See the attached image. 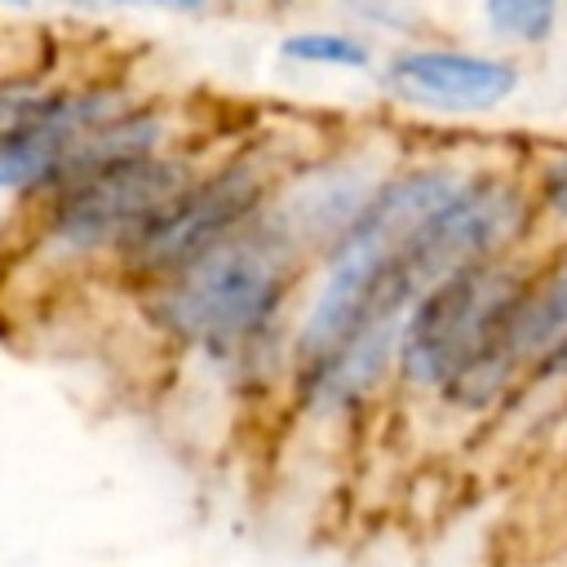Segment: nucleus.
Segmentation results:
<instances>
[{"instance_id":"nucleus-9","label":"nucleus","mask_w":567,"mask_h":567,"mask_svg":"<svg viewBox=\"0 0 567 567\" xmlns=\"http://www.w3.org/2000/svg\"><path fill=\"white\" fill-rule=\"evenodd\" d=\"M279 53L301 66H341V71H359L372 62V49L346 31H297L279 44Z\"/></svg>"},{"instance_id":"nucleus-10","label":"nucleus","mask_w":567,"mask_h":567,"mask_svg":"<svg viewBox=\"0 0 567 567\" xmlns=\"http://www.w3.org/2000/svg\"><path fill=\"white\" fill-rule=\"evenodd\" d=\"M540 190H545V208L567 221V155H558V159L540 173Z\"/></svg>"},{"instance_id":"nucleus-2","label":"nucleus","mask_w":567,"mask_h":567,"mask_svg":"<svg viewBox=\"0 0 567 567\" xmlns=\"http://www.w3.org/2000/svg\"><path fill=\"white\" fill-rule=\"evenodd\" d=\"M288 252L292 239L279 221H248L168 279L155 297V319L208 359L252 368L275 337L288 292Z\"/></svg>"},{"instance_id":"nucleus-11","label":"nucleus","mask_w":567,"mask_h":567,"mask_svg":"<svg viewBox=\"0 0 567 567\" xmlns=\"http://www.w3.org/2000/svg\"><path fill=\"white\" fill-rule=\"evenodd\" d=\"M115 4H146V9H173V13H195L199 0H115Z\"/></svg>"},{"instance_id":"nucleus-1","label":"nucleus","mask_w":567,"mask_h":567,"mask_svg":"<svg viewBox=\"0 0 567 567\" xmlns=\"http://www.w3.org/2000/svg\"><path fill=\"white\" fill-rule=\"evenodd\" d=\"M461 186L447 168L408 173L359 208L332 248L328 279L297 332V390L310 408L337 412L368 399L390 359H399L412 292L403 284V252L421 221Z\"/></svg>"},{"instance_id":"nucleus-6","label":"nucleus","mask_w":567,"mask_h":567,"mask_svg":"<svg viewBox=\"0 0 567 567\" xmlns=\"http://www.w3.org/2000/svg\"><path fill=\"white\" fill-rule=\"evenodd\" d=\"M186 190V168L177 159H128L102 173H89L62 186L53 208V235L71 248H97L106 239H128L142 221H151L173 195Z\"/></svg>"},{"instance_id":"nucleus-8","label":"nucleus","mask_w":567,"mask_h":567,"mask_svg":"<svg viewBox=\"0 0 567 567\" xmlns=\"http://www.w3.org/2000/svg\"><path fill=\"white\" fill-rule=\"evenodd\" d=\"M483 22L496 40L540 44L558 22V0H483Z\"/></svg>"},{"instance_id":"nucleus-7","label":"nucleus","mask_w":567,"mask_h":567,"mask_svg":"<svg viewBox=\"0 0 567 567\" xmlns=\"http://www.w3.org/2000/svg\"><path fill=\"white\" fill-rule=\"evenodd\" d=\"M385 89L425 111H487L518 89V71L505 58L461 53V49H408L385 66Z\"/></svg>"},{"instance_id":"nucleus-4","label":"nucleus","mask_w":567,"mask_h":567,"mask_svg":"<svg viewBox=\"0 0 567 567\" xmlns=\"http://www.w3.org/2000/svg\"><path fill=\"white\" fill-rule=\"evenodd\" d=\"M527 221L523 195L501 177H470L461 182L412 235L403 252V284L412 292V306L439 288L452 275H465L474 266H492V257L514 244V235Z\"/></svg>"},{"instance_id":"nucleus-12","label":"nucleus","mask_w":567,"mask_h":567,"mask_svg":"<svg viewBox=\"0 0 567 567\" xmlns=\"http://www.w3.org/2000/svg\"><path fill=\"white\" fill-rule=\"evenodd\" d=\"M0 4H18V9H27V4H31V0H0Z\"/></svg>"},{"instance_id":"nucleus-3","label":"nucleus","mask_w":567,"mask_h":567,"mask_svg":"<svg viewBox=\"0 0 567 567\" xmlns=\"http://www.w3.org/2000/svg\"><path fill=\"white\" fill-rule=\"evenodd\" d=\"M527 284L505 266H474L430 288L403 319L399 372L416 390H447L492 341Z\"/></svg>"},{"instance_id":"nucleus-5","label":"nucleus","mask_w":567,"mask_h":567,"mask_svg":"<svg viewBox=\"0 0 567 567\" xmlns=\"http://www.w3.org/2000/svg\"><path fill=\"white\" fill-rule=\"evenodd\" d=\"M257 204H261V173L252 164H226L221 173L173 195L151 221H142L124 239V252L137 270L177 275L190 261H199L208 248L244 230Z\"/></svg>"}]
</instances>
